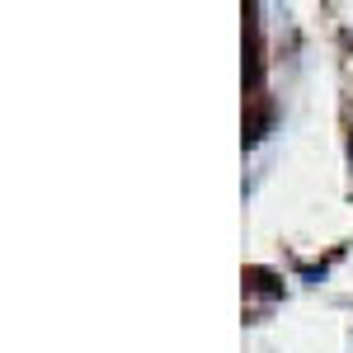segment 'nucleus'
<instances>
[{
    "label": "nucleus",
    "mask_w": 353,
    "mask_h": 353,
    "mask_svg": "<svg viewBox=\"0 0 353 353\" xmlns=\"http://www.w3.org/2000/svg\"><path fill=\"white\" fill-rule=\"evenodd\" d=\"M264 128H269V104H254L250 123H245V141H259V137H264Z\"/></svg>",
    "instance_id": "nucleus-1"
}]
</instances>
